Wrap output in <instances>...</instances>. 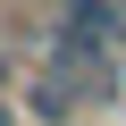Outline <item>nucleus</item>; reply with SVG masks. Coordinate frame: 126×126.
I'll use <instances>...</instances> for the list:
<instances>
[{
  "instance_id": "7ed1b4c3",
  "label": "nucleus",
  "mask_w": 126,
  "mask_h": 126,
  "mask_svg": "<svg viewBox=\"0 0 126 126\" xmlns=\"http://www.w3.org/2000/svg\"><path fill=\"white\" fill-rule=\"evenodd\" d=\"M0 84H9V59H0Z\"/></svg>"
},
{
  "instance_id": "20e7f679",
  "label": "nucleus",
  "mask_w": 126,
  "mask_h": 126,
  "mask_svg": "<svg viewBox=\"0 0 126 126\" xmlns=\"http://www.w3.org/2000/svg\"><path fill=\"white\" fill-rule=\"evenodd\" d=\"M109 9H118V17H126V0H109Z\"/></svg>"
},
{
  "instance_id": "f257e3e1",
  "label": "nucleus",
  "mask_w": 126,
  "mask_h": 126,
  "mask_svg": "<svg viewBox=\"0 0 126 126\" xmlns=\"http://www.w3.org/2000/svg\"><path fill=\"white\" fill-rule=\"evenodd\" d=\"M59 42H76L84 59H101L109 42H126V17L109 0H67V9H59Z\"/></svg>"
},
{
  "instance_id": "f03ea898",
  "label": "nucleus",
  "mask_w": 126,
  "mask_h": 126,
  "mask_svg": "<svg viewBox=\"0 0 126 126\" xmlns=\"http://www.w3.org/2000/svg\"><path fill=\"white\" fill-rule=\"evenodd\" d=\"M9 118H17V109H9V101H0V126H9Z\"/></svg>"
}]
</instances>
